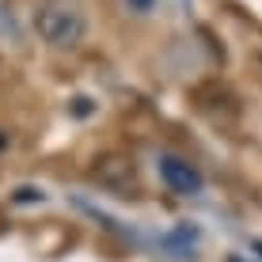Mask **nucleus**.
<instances>
[{
	"mask_svg": "<svg viewBox=\"0 0 262 262\" xmlns=\"http://www.w3.org/2000/svg\"><path fill=\"white\" fill-rule=\"evenodd\" d=\"M34 31L53 50H76L88 34V19L76 0H42L34 12Z\"/></svg>",
	"mask_w": 262,
	"mask_h": 262,
	"instance_id": "f257e3e1",
	"label": "nucleus"
},
{
	"mask_svg": "<svg viewBox=\"0 0 262 262\" xmlns=\"http://www.w3.org/2000/svg\"><path fill=\"white\" fill-rule=\"evenodd\" d=\"M156 167H160V179H164V186H167L171 194H179V198H198V194L205 190V175L190 164V160L175 156V152H164V156L156 160Z\"/></svg>",
	"mask_w": 262,
	"mask_h": 262,
	"instance_id": "f03ea898",
	"label": "nucleus"
},
{
	"mask_svg": "<svg viewBox=\"0 0 262 262\" xmlns=\"http://www.w3.org/2000/svg\"><path fill=\"white\" fill-rule=\"evenodd\" d=\"M92 175L106 186V190H133V186H137L133 164H129V160H118V156L95 160V171H92Z\"/></svg>",
	"mask_w": 262,
	"mask_h": 262,
	"instance_id": "7ed1b4c3",
	"label": "nucleus"
},
{
	"mask_svg": "<svg viewBox=\"0 0 262 262\" xmlns=\"http://www.w3.org/2000/svg\"><path fill=\"white\" fill-rule=\"evenodd\" d=\"M194 243H198V228H194V224H186V221H183V224H175L171 232H164V236H160V247L171 251L175 258L194 255Z\"/></svg>",
	"mask_w": 262,
	"mask_h": 262,
	"instance_id": "20e7f679",
	"label": "nucleus"
},
{
	"mask_svg": "<svg viewBox=\"0 0 262 262\" xmlns=\"http://www.w3.org/2000/svg\"><path fill=\"white\" fill-rule=\"evenodd\" d=\"M15 202H46V194L34 190V186H19V190H15Z\"/></svg>",
	"mask_w": 262,
	"mask_h": 262,
	"instance_id": "39448f33",
	"label": "nucleus"
},
{
	"mask_svg": "<svg viewBox=\"0 0 262 262\" xmlns=\"http://www.w3.org/2000/svg\"><path fill=\"white\" fill-rule=\"evenodd\" d=\"M152 4H156V0H125V8H129L133 15H148Z\"/></svg>",
	"mask_w": 262,
	"mask_h": 262,
	"instance_id": "423d86ee",
	"label": "nucleus"
},
{
	"mask_svg": "<svg viewBox=\"0 0 262 262\" xmlns=\"http://www.w3.org/2000/svg\"><path fill=\"white\" fill-rule=\"evenodd\" d=\"M251 251H255V255L262 258V239H251Z\"/></svg>",
	"mask_w": 262,
	"mask_h": 262,
	"instance_id": "0eeeda50",
	"label": "nucleus"
},
{
	"mask_svg": "<svg viewBox=\"0 0 262 262\" xmlns=\"http://www.w3.org/2000/svg\"><path fill=\"white\" fill-rule=\"evenodd\" d=\"M228 262H243V258H228Z\"/></svg>",
	"mask_w": 262,
	"mask_h": 262,
	"instance_id": "6e6552de",
	"label": "nucleus"
}]
</instances>
